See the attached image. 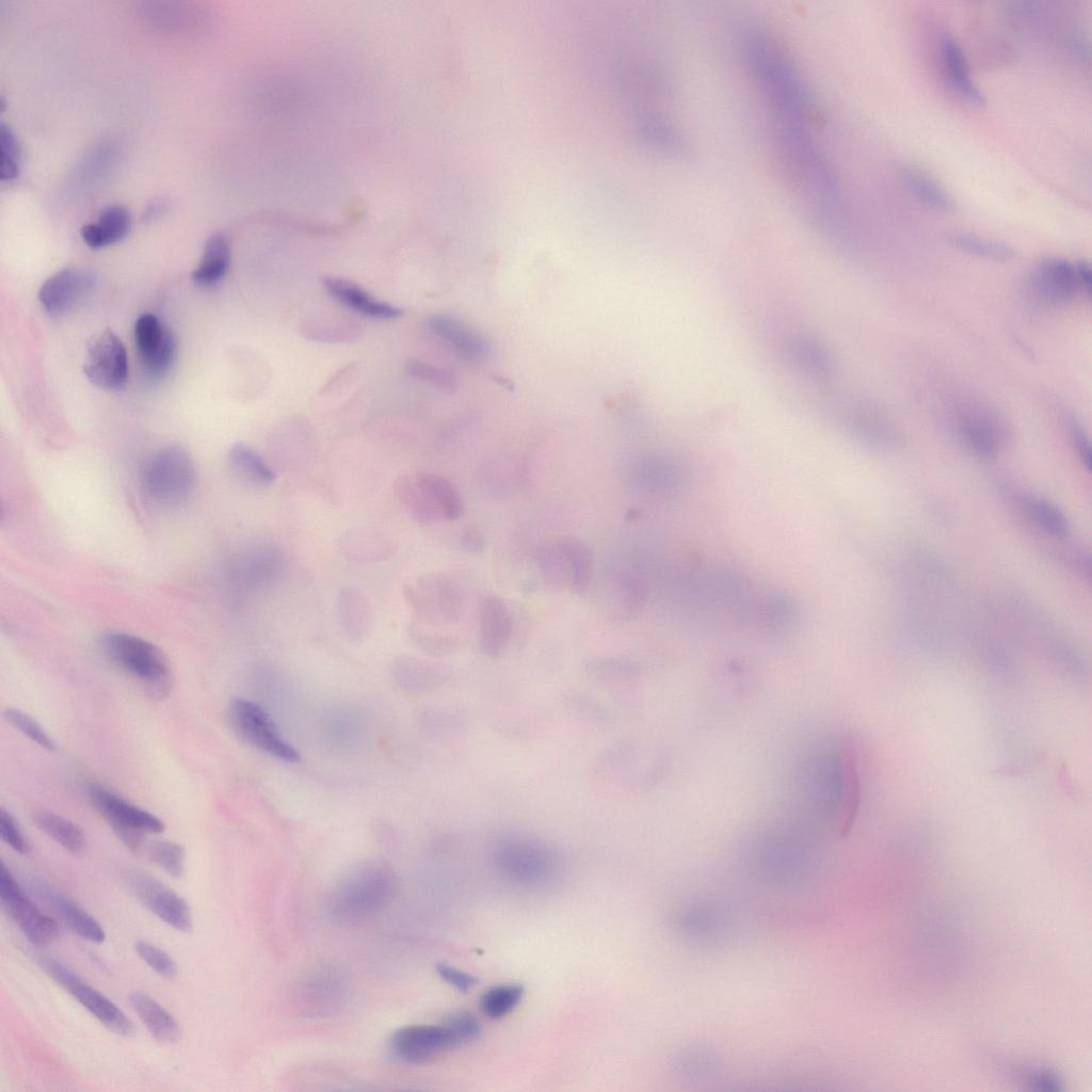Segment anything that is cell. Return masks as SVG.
<instances>
[{
  "label": "cell",
  "mask_w": 1092,
  "mask_h": 1092,
  "mask_svg": "<svg viewBox=\"0 0 1092 1092\" xmlns=\"http://www.w3.org/2000/svg\"><path fill=\"white\" fill-rule=\"evenodd\" d=\"M798 805L808 828L846 834L860 804V778L852 744L823 738L801 758L796 776Z\"/></svg>",
  "instance_id": "cell-1"
},
{
  "label": "cell",
  "mask_w": 1092,
  "mask_h": 1092,
  "mask_svg": "<svg viewBox=\"0 0 1092 1092\" xmlns=\"http://www.w3.org/2000/svg\"><path fill=\"white\" fill-rule=\"evenodd\" d=\"M396 886V876L386 864L363 863L335 885L328 900L330 913L344 922L368 919L391 902Z\"/></svg>",
  "instance_id": "cell-2"
},
{
  "label": "cell",
  "mask_w": 1092,
  "mask_h": 1092,
  "mask_svg": "<svg viewBox=\"0 0 1092 1092\" xmlns=\"http://www.w3.org/2000/svg\"><path fill=\"white\" fill-rule=\"evenodd\" d=\"M106 656L151 698L170 695L174 676L163 652L154 643L124 631H109L101 638Z\"/></svg>",
  "instance_id": "cell-3"
},
{
  "label": "cell",
  "mask_w": 1092,
  "mask_h": 1092,
  "mask_svg": "<svg viewBox=\"0 0 1092 1092\" xmlns=\"http://www.w3.org/2000/svg\"><path fill=\"white\" fill-rule=\"evenodd\" d=\"M196 467L181 447L168 446L154 453L140 471V485L148 500L164 508L177 507L192 495Z\"/></svg>",
  "instance_id": "cell-4"
},
{
  "label": "cell",
  "mask_w": 1092,
  "mask_h": 1092,
  "mask_svg": "<svg viewBox=\"0 0 1092 1092\" xmlns=\"http://www.w3.org/2000/svg\"><path fill=\"white\" fill-rule=\"evenodd\" d=\"M404 598L425 625H447L460 621L465 610V593L453 577L432 573L421 575L404 588Z\"/></svg>",
  "instance_id": "cell-5"
},
{
  "label": "cell",
  "mask_w": 1092,
  "mask_h": 1092,
  "mask_svg": "<svg viewBox=\"0 0 1092 1092\" xmlns=\"http://www.w3.org/2000/svg\"><path fill=\"white\" fill-rule=\"evenodd\" d=\"M493 860L500 872L519 883L539 884L558 868V855L544 840L521 834L497 839Z\"/></svg>",
  "instance_id": "cell-6"
},
{
  "label": "cell",
  "mask_w": 1092,
  "mask_h": 1092,
  "mask_svg": "<svg viewBox=\"0 0 1092 1092\" xmlns=\"http://www.w3.org/2000/svg\"><path fill=\"white\" fill-rule=\"evenodd\" d=\"M94 808L116 837L132 852H140L145 834H159L164 823L154 814L123 799L105 786L89 783L85 788Z\"/></svg>",
  "instance_id": "cell-7"
},
{
  "label": "cell",
  "mask_w": 1092,
  "mask_h": 1092,
  "mask_svg": "<svg viewBox=\"0 0 1092 1092\" xmlns=\"http://www.w3.org/2000/svg\"><path fill=\"white\" fill-rule=\"evenodd\" d=\"M231 728L246 743L286 762L300 761L299 752L280 735L277 726L258 704L234 698L227 709Z\"/></svg>",
  "instance_id": "cell-8"
},
{
  "label": "cell",
  "mask_w": 1092,
  "mask_h": 1092,
  "mask_svg": "<svg viewBox=\"0 0 1092 1092\" xmlns=\"http://www.w3.org/2000/svg\"><path fill=\"white\" fill-rule=\"evenodd\" d=\"M121 880L128 890L162 921L181 932L192 929L190 906L162 882L132 867L122 869Z\"/></svg>",
  "instance_id": "cell-9"
},
{
  "label": "cell",
  "mask_w": 1092,
  "mask_h": 1092,
  "mask_svg": "<svg viewBox=\"0 0 1092 1092\" xmlns=\"http://www.w3.org/2000/svg\"><path fill=\"white\" fill-rule=\"evenodd\" d=\"M0 902L3 911L18 925L31 944L45 947L58 938V924L21 893L3 863L0 866Z\"/></svg>",
  "instance_id": "cell-10"
},
{
  "label": "cell",
  "mask_w": 1092,
  "mask_h": 1092,
  "mask_svg": "<svg viewBox=\"0 0 1092 1092\" xmlns=\"http://www.w3.org/2000/svg\"><path fill=\"white\" fill-rule=\"evenodd\" d=\"M283 550L271 543H258L240 550L231 560L228 575L231 583L244 591H259L273 585L284 574Z\"/></svg>",
  "instance_id": "cell-11"
},
{
  "label": "cell",
  "mask_w": 1092,
  "mask_h": 1092,
  "mask_svg": "<svg viewBox=\"0 0 1092 1092\" xmlns=\"http://www.w3.org/2000/svg\"><path fill=\"white\" fill-rule=\"evenodd\" d=\"M961 443L981 459H993L1011 438V429L997 413L973 406L960 413L957 422Z\"/></svg>",
  "instance_id": "cell-12"
},
{
  "label": "cell",
  "mask_w": 1092,
  "mask_h": 1092,
  "mask_svg": "<svg viewBox=\"0 0 1092 1092\" xmlns=\"http://www.w3.org/2000/svg\"><path fill=\"white\" fill-rule=\"evenodd\" d=\"M128 356L125 344L111 330H106L87 350L84 373L89 381L103 390H118L128 380Z\"/></svg>",
  "instance_id": "cell-13"
},
{
  "label": "cell",
  "mask_w": 1092,
  "mask_h": 1092,
  "mask_svg": "<svg viewBox=\"0 0 1092 1092\" xmlns=\"http://www.w3.org/2000/svg\"><path fill=\"white\" fill-rule=\"evenodd\" d=\"M134 342L144 371L154 378L163 376L172 367L176 341L170 327L156 315H141L134 324Z\"/></svg>",
  "instance_id": "cell-14"
},
{
  "label": "cell",
  "mask_w": 1092,
  "mask_h": 1092,
  "mask_svg": "<svg viewBox=\"0 0 1092 1092\" xmlns=\"http://www.w3.org/2000/svg\"><path fill=\"white\" fill-rule=\"evenodd\" d=\"M459 1045L443 1025H410L396 1030L389 1040L392 1054L400 1060L419 1064L428 1062Z\"/></svg>",
  "instance_id": "cell-15"
},
{
  "label": "cell",
  "mask_w": 1092,
  "mask_h": 1092,
  "mask_svg": "<svg viewBox=\"0 0 1092 1092\" xmlns=\"http://www.w3.org/2000/svg\"><path fill=\"white\" fill-rule=\"evenodd\" d=\"M1028 289L1043 306H1066L1079 290L1075 264L1063 258L1042 260L1029 276Z\"/></svg>",
  "instance_id": "cell-16"
},
{
  "label": "cell",
  "mask_w": 1092,
  "mask_h": 1092,
  "mask_svg": "<svg viewBox=\"0 0 1092 1092\" xmlns=\"http://www.w3.org/2000/svg\"><path fill=\"white\" fill-rule=\"evenodd\" d=\"M93 286V276L86 271L65 268L42 284L38 300L48 315L62 316L81 303L90 294Z\"/></svg>",
  "instance_id": "cell-17"
},
{
  "label": "cell",
  "mask_w": 1092,
  "mask_h": 1092,
  "mask_svg": "<svg viewBox=\"0 0 1092 1092\" xmlns=\"http://www.w3.org/2000/svg\"><path fill=\"white\" fill-rule=\"evenodd\" d=\"M832 405L838 422L856 438L882 448L897 445V434L868 405L848 399L837 400Z\"/></svg>",
  "instance_id": "cell-18"
},
{
  "label": "cell",
  "mask_w": 1092,
  "mask_h": 1092,
  "mask_svg": "<svg viewBox=\"0 0 1092 1092\" xmlns=\"http://www.w3.org/2000/svg\"><path fill=\"white\" fill-rule=\"evenodd\" d=\"M1005 495L1033 526L1046 535L1065 540L1071 535L1070 519L1056 503L1029 491L1007 484Z\"/></svg>",
  "instance_id": "cell-19"
},
{
  "label": "cell",
  "mask_w": 1092,
  "mask_h": 1092,
  "mask_svg": "<svg viewBox=\"0 0 1092 1092\" xmlns=\"http://www.w3.org/2000/svg\"><path fill=\"white\" fill-rule=\"evenodd\" d=\"M344 998L341 977L331 968H319L303 977L295 989V1000L304 1013L327 1014Z\"/></svg>",
  "instance_id": "cell-20"
},
{
  "label": "cell",
  "mask_w": 1092,
  "mask_h": 1092,
  "mask_svg": "<svg viewBox=\"0 0 1092 1092\" xmlns=\"http://www.w3.org/2000/svg\"><path fill=\"white\" fill-rule=\"evenodd\" d=\"M337 547L347 560L370 564L392 556L396 544L384 530L360 525L344 530L337 540Z\"/></svg>",
  "instance_id": "cell-21"
},
{
  "label": "cell",
  "mask_w": 1092,
  "mask_h": 1092,
  "mask_svg": "<svg viewBox=\"0 0 1092 1092\" xmlns=\"http://www.w3.org/2000/svg\"><path fill=\"white\" fill-rule=\"evenodd\" d=\"M429 331L466 360H481L491 352V344L478 331L460 319L437 314L427 320Z\"/></svg>",
  "instance_id": "cell-22"
},
{
  "label": "cell",
  "mask_w": 1092,
  "mask_h": 1092,
  "mask_svg": "<svg viewBox=\"0 0 1092 1092\" xmlns=\"http://www.w3.org/2000/svg\"><path fill=\"white\" fill-rule=\"evenodd\" d=\"M513 631L511 612L505 601L496 594L481 599L479 612V643L489 657L500 655L508 646Z\"/></svg>",
  "instance_id": "cell-23"
},
{
  "label": "cell",
  "mask_w": 1092,
  "mask_h": 1092,
  "mask_svg": "<svg viewBox=\"0 0 1092 1092\" xmlns=\"http://www.w3.org/2000/svg\"><path fill=\"white\" fill-rule=\"evenodd\" d=\"M394 493L400 504L417 523L433 525L445 519L422 471L398 477L394 483Z\"/></svg>",
  "instance_id": "cell-24"
},
{
  "label": "cell",
  "mask_w": 1092,
  "mask_h": 1092,
  "mask_svg": "<svg viewBox=\"0 0 1092 1092\" xmlns=\"http://www.w3.org/2000/svg\"><path fill=\"white\" fill-rule=\"evenodd\" d=\"M336 614L342 632L352 641L365 639L372 629V604L367 594L356 585L346 584L338 590Z\"/></svg>",
  "instance_id": "cell-25"
},
{
  "label": "cell",
  "mask_w": 1092,
  "mask_h": 1092,
  "mask_svg": "<svg viewBox=\"0 0 1092 1092\" xmlns=\"http://www.w3.org/2000/svg\"><path fill=\"white\" fill-rule=\"evenodd\" d=\"M326 292L340 304L355 312L376 320L399 318L402 310L387 302L380 301L353 282L340 277L322 278Z\"/></svg>",
  "instance_id": "cell-26"
},
{
  "label": "cell",
  "mask_w": 1092,
  "mask_h": 1092,
  "mask_svg": "<svg viewBox=\"0 0 1092 1092\" xmlns=\"http://www.w3.org/2000/svg\"><path fill=\"white\" fill-rule=\"evenodd\" d=\"M65 990L110 1031L119 1035L133 1032L131 1019L112 1000L80 978Z\"/></svg>",
  "instance_id": "cell-27"
},
{
  "label": "cell",
  "mask_w": 1092,
  "mask_h": 1092,
  "mask_svg": "<svg viewBox=\"0 0 1092 1092\" xmlns=\"http://www.w3.org/2000/svg\"><path fill=\"white\" fill-rule=\"evenodd\" d=\"M791 360L798 369L816 380H829L835 371V363L828 346L819 338L800 334L788 344Z\"/></svg>",
  "instance_id": "cell-28"
},
{
  "label": "cell",
  "mask_w": 1092,
  "mask_h": 1092,
  "mask_svg": "<svg viewBox=\"0 0 1092 1092\" xmlns=\"http://www.w3.org/2000/svg\"><path fill=\"white\" fill-rule=\"evenodd\" d=\"M131 227L129 211L119 205L103 208L97 221L81 228V237L92 248H101L124 239Z\"/></svg>",
  "instance_id": "cell-29"
},
{
  "label": "cell",
  "mask_w": 1092,
  "mask_h": 1092,
  "mask_svg": "<svg viewBox=\"0 0 1092 1092\" xmlns=\"http://www.w3.org/2000/svg\"><path fill=\"white\" fill-rule=\"evenodd\" d=\"M53 910L77 935L95 944L106 940V932L100 924L82 906L67 895L49 887H39Z\"/></svg>",
  "instance_id": "cell-30"
},
{
  "label": "cell",
  "mask_w": 1092,
  "mask_h": 1092,
  "mask_svg": "<svg viewBox=\"0 0 1092 1092\" xmlns=\"http://www.w3.org/2000/svg\"><path fill=\"white\" fill-rule=\"evenodd\" d=\"M227 460L234 475L252 486L266 488L276 480L274 468L246 444H235L229 449Z\"/></svg>",
  "instance_id": "cell-31"
},
{
  "label": "cell",
  "mask_w": 1092,
  "mask_h": 1092,
  "mask_svg": "<svg viewBox=\"0 0 1092 1092\" xmlns=\"http://www.w3.org/2000/svg\"><path fill=\"white\" fill-rule=\"evenodd\" d=\"M567 566V588L574 594H582L591 585L594 571L592 548L581 539L565 535L558 539Z\"/></svg>",
  "instance_id": "cell-32"
},
{
  "label": "cell",
  "mask_w": 1092,
  "mask_h": 1092,
  "mask_svg": "<svg viewBox=\"0 0 1092 1092\" xmlns=\"http://www.w3.org/2000/svg\"><path fill=\"white\" fill-rule=\"evenodd\" d=\"M130 1003L150 1032L158 1041L172 1043L180 1037V1027L175 1017L150 996L135 992L130 996Z\"/></svg>",
  "instance_id": "cell-33"
},
{
  "label": "cell",
  "mask_w": 1092,
  "mask_h": 1092,
  "mask_svg": "<svg viewBox=\"0 0 1092 1092\" xmlns=\"http://www.w3.org/2000/svg\"><path fill=\"white\" fill-rule=\"evenodd\" d=\"M229 264L228 240L222 234H213L205 243L200 261L192 272V279L200 287H212L225 277Z\"/></svg>",
  "instance_id": "cell-34"
},
{
  "label": "cell",
  "mask_w": 1092,
  "mask_h": 1092,
  "mask_svg": "<svg viewBox=\"0 0 1092 1092\" xmlns=\"http://www.w3.org/2000/svg\"><path fill=\"white\" fill-rule=\"evenodd\" d=\"M34 825L67 852L79 855L85 847L82 829L69 819L51 810L38 808L31 813Z\"/></svg>",
  "instance_id": "cell-35"
},
{
  "label": "cell",
  "mask_w": 1092,
  "mask_h": 1092,
  "mask_svg": "<svg viewBox=\"0 0 1092 1092\" xmlns=\"http://www.w3.org/2000/svg\"><path fill=\"white\" fill-rule=\"evenodd\" d=\"M942 61L946 75L952 86L969 102L982 105L985 97L974 83L965 57L959 45L949 37L942 42Z\"/></svg>",
  "instance_id": "cell-36"
},
{
  "label": "cell",
  "mask_w": 1092,
  "mask_h": 1092,
  "mask_svg": "<svg viewBox=\"0 0 1092 1092\" xmlns=\"http://www.w3.org/2000/svg\"><path fill=\"white\" fill-rule=\"evenodd\" d=\"M532 560L547 588L559 590L567 587L566 560L558 540L537 545L532 551Z\"/></svg>",
  "instance_id": "cell-37"
},
{
  "label": "cell",
  "mask_w": 1092,
  "mask_h": 1092,
  "mask_svg": "<svg viewBox=\"0 0 1092 1092\" xmlns=\"http://www.w3.org/2000/svg\"><path fill=\"white\" fill-rule=\"evenodd\" d=\"M611 597L619 614L631 616L645 605L648 589L640 576L629 572L619 574L612 583Z\"/></svg>",
  "instance_id": "cell-38"
},
{
  "label": "cell",
  "mask_w": 1092,
  "mask_h": 1092,
  "mask_svg": "<svg viewBox=\"0 0 1092 1092\" xmlns=\"http://www.w3.org/2000/svg\"><path fill=\"white\" fill-rule=\"evenodd\" d=\"M902 177L910 191L926 206L941 212L954 209L952 197L926 174L908 166L902 170Z\"/></svg>",
  "instance_id": "cell-39"
},
{
  "label": "cell",
  "mask_w": 1092,
  "mask_h": 1092,
  "mask_svg": "<svg viewBox=\"0 0 1092 1092\" xmlns=\"http://www.w3.org/2000/svg\"><path fill=\"white\" fill-rule=\"evenodd\" d=\"M635 478L638 485L652 493L671 491L679 484L677 468L663 459H646L636 466Z\"/></svg>",
  "instance_id": "cell-40"
},
{
  "label": "cell",
  "mask_w": 1092,
  "mask_h": 1092,
  "mask_svg": "<svg viewBox=\"0 0 1092 1092\" xmlns=\"http://www.w3.org/2000/svg\"><path fill=\"white\" fill-rule=\"evenodd\" d=\"M948 240L957 248L977 257L995 261H1009L1015 257V251L1011 246L974 235L952 232Z\"/></svg>",
  "instance_id": "cell-41"
},
{
  "label": "cell",
  "mask_w": 1092,
  "mask_h": 1092,
  "mask_svg": "<svg viewBox=\"0 0 1092 1092\" xmlns=\"http://www.w3.org/2000/svg\"><path fill=\"white\" fill-rule=\"evenodd\" d=\"M524 997L519 984H499L486 990L480 999L482 1012L491 1018H501L512 1012Z\"/></svg>",
  "instance_id": "cell-42"
},
{
  "label": "cell",
  "mask_w": 1092,
  "mask_h": 1092,
  "mask_svg": "<svg viewBox=\"0 0 1092 1092\" xmlns=\"http://www.w3.org/2000/svg\"><path fill=\"white\" fill-rule=\"evenodd\" d=\"M422 475L434 494L445 519L455 520L461 517L464 504L460 493L453 484L438 473L422 471Z\"/></svg>",
  "instance_id": "cell-43"
},
{
  "label": "cell",
  "mask_w": 1092,
  "mask_h": 1092,
  "mask_svg": "<svg viewBox=\"0 0 1092 1092\" xmlns=\"http://www.w3.org/2000/svg\"><path fill=\"white\" fill-rule=\"evenodd\" d=\"M148 856L152 863L174 878L184 873L186 852L181 845L170 840H158L148 848Z\"/></svg>",
  "instance_id": "cell-44"
},
{
  "label": "cell",
  "mask_w": 1092,
  "mask_h": 1092,
  "mask_svg": "<svg viewBox=\"0 0 1092 1092\" xmlns=\"http://www.w3.org/2000/svg\"><path fill=\"white\" fill-rule=\"evenodd\" d=\"M4 720L16 730L21 733L42 749L52 752L55 744L43 726L27 712L16 708H7L3 711Z\"/></svg>",
  "instance_id": "cell-45"
},
{
  "label": "cell",
  "mask_w": 1092,
  "mask_h": 1092,
  "mask_svg": "<svg viewBox=\"0 0 1092 1092\" xmlns=\"http://www.w3.org/2000/svg\"><path fill=\"white\" fill-rule=\"evenodd\" d=\"M20 164V151L17 140L12 130L1 124L0 128V178L2 181L15 179L18 176Z\"/></svg>",
  "instance_id": "cell-46"
},
{
  "label": "cell",
  "mask_w": 1092,
  "mask_h": 1092,
  "mask_svg": "<svg viewBox=\"0 0 1092 1092\" xmlns=\"http://www.w3.org/2000/svg\"><path fill=\"white\" fill-rule=\"evenodd\" d=\"M134 949L139 957L159 976L168 980L177 976L176 962L164 950L145 941L135 942Z\"/></svg>",
  "instance_id": "cell-47"
},
{
  "label": "cell",
  "mask_w": 1092,
  "mask_h": 1092,
  "mask_svg": "<svg viewBox=\"0 0 1092 1092\" xmlns=\"http://www.w3.org/2000/svg\"><path fill=\"white\" fill-rule=\"evenodd\" d=\"M444 1025L450 1030L459 1044L475 1041L481 1033V1026L477 1017L464 1010L450 1013Z\"/></svg>",
  "instance_id": "cell-48"
},
{
  "label": "cell",
  "mask_w": 1092,
  "mask_h": 1092,
  "mask_svg": "<svg viewBox=\"0 0 1092 1092\" xmlns=\"http://www.w3.org/2000/svg\"><path fill=\"white\" fill-rule=\"evenodd\" d=\"M589 674L605 682H619L633 672L631 664L613 658H598L588 663Z\"/></svg>",
  "instance_id": "cell-49"
},
{
  "label": "cell",
  "mask_w": 1092,
  "mask_h": 1092,
  "mask_svg": "<svg viewBox=\"0 0 1092 1092\" xmlns=\"http://www.w3.org/2000/svg\"><path fill=\"white\" fill-rule=\"evenodd\" d=\"M408 632L413 640L430 651L449 652L457 646L452 637L434 633L417 620L411 623Z\"/></svg>",
  "instance_id": "cell-50"
},
{
  "label": "cell",
  "mask_w": 1092,
  "mask_h": 1092,
  "mask_svg": "<svg viewBox=\"0 0 1092 1092\" xmlns=\"http://www.w3.org/2000/svg\"><path fill=\"white\" fill-rule=\"evenodd\" d=\"M0 834L2 840L19 854H28L30 847L15 818L4 808L0 810Z\"/></svg>",
  "instance_id": "cell-51"
},
{
  "label": "cell",
  "mask_w": 1092,
  "mask_h": 1092,
  "mask_svg": "<svg viewBox=\"0 0 1092 1092\" xmlns=\"http://www.w3.org/2000/svg\"><path fill=\"white\" fill-rule=\"evenodd\" d=\"M407 372L415 378L444 388H453L455 385V380L450 373L422 362H411L407 366Z\"/></svg>",
  "instance_id": "cell-52"
},
{
  "label": "cell",
  "mask_w": 1092,
  "mask_h": 1092,
  "mask_svg": "<svg viewBox=\"0 0 1092 1092\" xmlns=\"http://www.w3.org/2000/svg\"><path fill=\"white\" fill-rule=\"evenodd\" d=\"M33 956L37 965L63 989H66L79 978L67 966L50 956L43 953H34Z\"/></svg>",
  "instance_id": "cell-53"
},
{
  "label": "cell",
  "mask_w": 1092,
  "mask_h": 1092,
  "mask_svg": "<svg viewBox=\"0 0 1092 1092\" xmlns=\"http://www.w3.org/2000/svg\"><path fill=\"white\" fill-rule=\"evenodd\" d=\"M436 973L448 984L461 992H467L477 983V978L446 963L436 965Z\"/></svg>",
  "instance_id": "cell-54"
},
{
  "label": "cell",
  "mask_w": 1092,
  "mask_h": 1092,
  "mask_svg": "<svg viewBox=\"0 0 1092 1092\" xmlns=\"http://www.w3.org/2000/svg\"><path fill=\"white\" fill-rule=\"evenodd\" d=\"M1070 432L1073 446L1078 454L1080 462L1087 470H1090L1091 446L1087 433L1081 428V425L1078 424L1074 419L1071 420Z\"/></svg>",
  "instance_id": "cell-55"
},
{
  "label": "cell",
  "mask_w": 1092,
  "mask_h": 1092,
  "mask_svg": "<svg viewBox=\"0 0 1092 1092\" xmlns=\"http://www.w3.org/2000/svg\"><path fill=\"white\" fill-rule=\"evenodd\" d=\"M459 543L462 549L468 553H481L485 548V540L477 527L468 525L464 527L459 535Z\"/></svg>",
  "instance_id": "cell-56"
},
{
  "label": "cell",
  "mask_w": 1092,
  "mask_h": 1092,
  "mask_svg": "<svg viewBox=\"0 0 1092 1092\" xmlns=\"http://www.w3.org/2000/svg\"><path fill=\"white\" fill-rule=\"evenodd\" d=\"M1069 560L1075 569H1077L1080 574L1090 579L1091 560L1090 553L1088 551L1081 548L1073 549L1070 552Z\"/></svg>",
  "instance_id": "cell-57"
},
{
  "label": "cell",
  "mask_w": 1092,
  "mask_h": 1092,
  "mask_svg": "<svg viewBox=\"0 0 1092 1092\" xmlns=\"http://www.w3.org/2000/svg\"><path fill=\"white\" fill-rule=\"evenodd\" d=\"M1075 268L1079 290H1082L1083 292L1089 294L1092 287V274L1090 266L1087 262L1082 261L1075 264Z\"/></svg>",
  "instance_id": "cell-58"
}]
</instances>
